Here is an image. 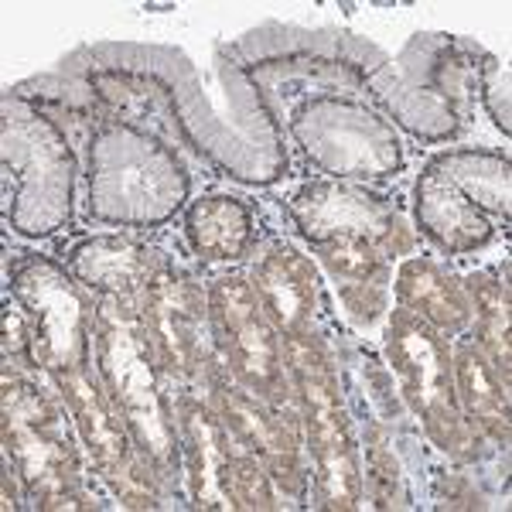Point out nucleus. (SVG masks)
<instances>
[{"mask_svg": "<svg viewBox=\"0 0 512 512\" xmlns=\"http://www.w3.org/2000/svg\"><path fill=\"white\" fill-rule=\"evenodd\" d=\"M89 161H93L89 175L93 209L110 222L164 219L171 209H178V198L188 188L178 161L164 147L127 127L103 130Z\"/></svg>", "mask_w": 512, "mask_h": 512, "instance_id": "nucleus-1", "label": "nucleus"}, {"mask_svg": "<svg viewBox=\"0 0 512 512\" xmlns=\"http://www.w3.org/2000/svg\"><path fill=\"white\" fill-rule=\"evenodd\" d=\"M52 410L28 386H7V448L18 461L21 475L35 492L65 489V448L52 437Z\"/></svg>", "mask_w": 512, "mask_h": 512, "instance_id": "nucleus-10", "label": "nucleus"}, {"mask_svg": "<svg viewBox=\"0 0 512 512\" xmlns=\"http://www.w3.org/2000/svg\"><path fill=\"white\" fill-rule=\"evenodd\" d=\"M253 291L263 297L267 315L277 321L291 338H304L311 332L315 321V297H318V280L311 263L291 246H277L274 253H267L256 263L253 274Z\"/></svg>", "mask_w": 512, "mask_h": 512, "instance_id": "nucleus-11", "label": "nucleus"}, {"mask_svg": "<svg viewBox=\"0 0 512 512\" xmlns=\"http://www.w3.org/2000/svg\"><path fill=\"white\" fill-rule=\"evenodd\" d=\"M151 342H147L144 321H134L130 311L120 308V297H110L99 315V359L103 376L110 383L113 403L137 441L151 451L158 472L175 465V434L164 417L158 379L151 369Z\"/></svg>", "mask_w": 512, "mask_h": 512, "instance_id": "nucleus-2", "label": "nucleus"}, {"mask_svg": "<svg viewBox=\"0 0 512 512\" xmlns=\"http://www.w3.org/2000/svg\"><path fill=\"white\" fill-rule=\"evenodd\" d=\"M212 308L229 335V355H233L239 379L256 393L274 396L280 386V349L260 311L256 291L239 277L216 280Z\"/></svg>", "mask_w": 512, "mask_h": 512, "instance_id": "nucleus-7", "label": "nucleus"}, {"mask_svg": "<svg viewBox=\"0 0 512 512\" xmlns=\"http://www.w3.org/2000/svg\"><path fill=\"white\" fill-rule=\"evenodd\" d=\"M434 168L441 171L454 188H465L468 198H478V202L506 212L509 164L502 158H492V154H482V151H458V154H444Z\"/></svg>", "mask_w": 512, "mask_h": 512, "instance_id": "nucleus-18", "label": "nucleus"}, {"mask_svg": "<svg viewBox=\"0 0 512 512\" xmlns=\"http://www.w3.org/2000/svg\"><path fill=\"white\" fill-rule=\"evenodd\" d=\"M65 263L72 267V274L79 280H86L89 287L113 294V297H127L151 284L161 270H154L151 253L144 246H137L134 239H120V236H96V239H82L79 246H72Z\"/></svg>", "mask_w": 512, "mask_h": 512, "instance_id": "nucleus-12", "label": "nucleus"}, {"mask_svg": "<svg viewBox=\"0 0 512 512\" xmlns=\"http://www.w3.org/2000/svg\"><path fill=\"white\" fill-rule=\"evenodd\" d=\"M294 127L304 140V151L332 175H386L400 164V144L393 130L373 113L355 110L349 103L308 106V117H297Z\"/></svg>", "mask_w": 512, "mask_h": 512, "instance_id": "nucleus-6", "label": "nucleus"}, {"mask_svg": "<svg viewBox=\"0 0 512 512\" xmlns=\"http://www.w3.org/2000/svg\"><path fill=\"white\" fill-rule=\"evenodd\" d=\"M62 390H69L72 414L79 420V431L86 437L96 465L110 478H123L130 489H134V485H144L137 478V472H130V451H127V441H123L117 414H113V410L106 407L103 396L89 386V379L82 376L79 369H72V373L62 376Z\"/></svg>", "mask_w": 512, "mask_h": 512, "instance_id": "nucleus-14", "label": "nucleus"}, {"mask_svg": "<svg viewBox=\"0 0 512 512\" xmlns=\"http://www.w3.org/2000/svg\"><path fill=\"white\" fill-rule=\"evenodd\" d=\"M294 216L311 243L335 239H366L373 246H390L400 222L379 198H369L345 185H311L294 198Z\"/></svg>", "mask_w": 512, "mask_h": 512, "instance_id": "nucleus-8", "label": "nucleus"}, {"mask_svg": "<svg viewBox=\"0 0 512 512\" xmlns=\"http://www.w3.org/2000/svg\"><path fill=\"white\" fill-rule=\"evenodd\" d=\"M202 297L178 277L158 274L147 284L144 332L168 369H195L202 359Z\"/></svg>", "mask_w": 512, "mask_h": 512, "instance_id": "nucleus-9", "label": "nucleus"}, {"mask_svg": "<svg viewBox=\"0 0 512 512\" xmlns=\"http://www.w3.org/2000/svg\"><path fill=\"white\" fill-rule=\"evenodd\" d=\"M291 366L297 373L304 396V414H308V441L318 461V478L328 492L332 506L349 509L359 499V475L352 461V434L345 420L342 400L335 393V376L328 373V362L304 338H294L287 349Z\"/></svg>", "mask_w": 512, "mask_h": 512, "instance_id": "nucleus-4", "label": "nucleus"}, {"mask_svg": "<svg viewBox=\"0 0 512 512\" xmlns=\"http://www.w3.org/2000/svg\"><path fill=\"white\" fill-rule=\"evenodd\" d=\"M454 390H458V400H465V410L472 417H478L482 427H492V431L506 434V424H509V403H506V393L502 386L495 383L489 366L478 359V352L472 345H461L454 352Z\"/></svg>", "mask_w": 512, "mask_h": 512, "instance_id": "nucleus-17", "label": "nucleus"}, {"mask_svg": "<svg viewBox=\"0 0 512 512\" xmlns=\"http://www.w3.org/2000/svg\"><path fill=\"white\" fill-rule=\"evenodd\" d=\"M400 301L407 311H414L427 321V325L441 328V332H458L468 321V304L458 287L434 267L431 260H410L400 274Z\"/></svg>", "mask_w": 512, "mask_h": 512, "instance_id": "nucleus-16", "label": "nucleus"}, {"mask_svg": "<svg viewBox=\"0 0 512 512\" xmlns=\"http://www.w3.org/2000/svg\"><path fill=\"white\" fill-rule=\"evenodd\" d=\"M14 294L31 315V352L48 369H79L89 355L86 304L72 280L48 260H24L14 270Z\"/></svg>", "mask_w": 512, "mask_h": 512, "instance_id": "nucleus-5", "label": "nucleus"}, {"mask_svg": "<svg viewBox=\"0 0 512 512\" xmlns=\"http://www.w3.org/2000/svg\"><path fill=\"white\" fill-rule=\"evenodd\" d=\"M417 219L434 243H441L444 250H454V253L475 250V246H482L485 239H489V222L482 219V212H478L468 198H461L458 188H454L434 164L427 168V175L420 178Z\"/></svg>", "mask_w": 512, "mask_h": 512, "instance_id": "nucleus-13", "label": "nucleus"}, {"mask_svg": "<svg viewBox=\"0 0 512 512\" xmlns=\"http://www.w3.org/2000/svg\"><path fill=\"white\" fill-rule=\"evenodd\" d=\"M185 233L198 256L236 260L253 243V216L239 198H205L192 205Z\"/></svg>", "mask_w": 512, "mask_h": 512, "instance_id": "nucleus-15", "label": "nucleus"}, {"mask_svg": "<svg viewBox=\"0 0 512 512\" xmlns=\"http://www.w3.org/2000/svg\"><path fill=\"white\" fill-rule=\"evenodd\" d=\"M386 352H390V362L396 376H400L403 396L417 410V417H424L427 434L441 448H465L468 427L461 420V400L451 376V355L441 332L434 325H427L420 315H414V311H396L390 321Z\"/></svg>", "mask_w": 512, "mask_h": 512, "instance_id": "nucleus-3", "label": "nucleus"}, {"mask_svg": "<svg viewBox=\"0 0 512 512\" xmlns=\"http://www.w3.org/2000/svg\"><path fill=\"white\" fill-rule=\"evenodd\" d=\"M475 291V287H472ZM475 315H478V338L485 349H492L495 362L502 369V379L509 376V301L506 291L492 280H482L475 291Z\"/></svg>", "mask_w": 512, "mask_h": 512, "instance_id": "nucleus-19", "label": "nucleus"}]
</instances>
